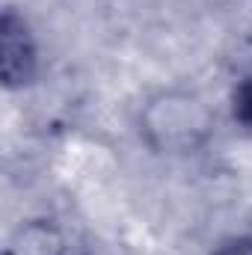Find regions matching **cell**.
<instances>
[{"label": "cell", "mask_w": 252, "mask_h": 255, "mask_svg": "<svg viewBox=\"0 0 252 255\" xmlns=\"http://www.w3.org/2000/svg\"><path fill=\"white\" fill-rule=\"evenodd\" d=\"M36 42L24 24V18H18L12 9L3 12L0 21V71H3V83L9 89H18L24 83H30L36 77Z\"/></svg>", "instance_id": "obj_1"}, {"label": "cell", "mask_w": 252, "mask_h": 255, "mask_svg": "<svg viewBox=\"0 0 252 255\" xmlns=\"http://www.w3.org/2000/svg\"><path fill=\"white\" fill-rule=\"evenodd\" d=\"M6 255H68V244L54 223L30 220L15 232V238L6 247Z\"/></svg>", "instance_id": "obj_2"}, {"label": "cell", "mask_w": 252, "mask_h": 255, "mask_svg": "<svg viewBox=\"0 0 252 255\" xmlns=\"http://www.w3.org/2000/svg\"><path fill=\"white\" fill-rule=\"evenodd\" d=\"M232 110H235V119L252 130V77L241 80L235 86V92H232Z\"/></svg>", "instance_id": "obj_3"}, {"label": "cell", "mask_w": 252, "mask_h": 255, "mask_svg": "<svg viewBox=\"0 0 252 255\" xmlns=\"http://www.w3.org/2000/svg\"><path fill=\"white\" fill-rule=\"evenodd\" d=\"M211 255H252V235L226 238L223 244H217V250H214Z\"/></svg>", "instance_id": "obj_4"}]
</instances>
